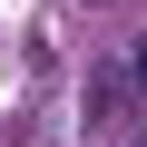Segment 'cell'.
I'll list each match as a JSON object with an SVG mask.
<instances>
[{
  "mask_svg": "<svg viewBox=\"0 0 147 147\" xmlns=\"http://www.w3.org/2000/svg\"><path fill=\"white\" fill-rule=\"evenodd\" d=\"M137 88H147V49H137Z\"/></svg>",
  "mask_w": 147,
  "mask_h": 147,
  "instance_id": "1",
  "label": "cell"
}]
</instances>
